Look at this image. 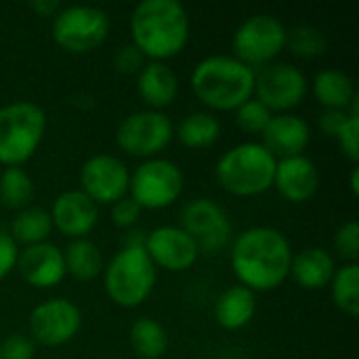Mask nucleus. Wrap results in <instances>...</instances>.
<instances>
[{
    "label": "nucleus",
    "mask_w": 359,
    "mask_h": 359,
    "mask_svg": "<svg viewBox=\"0 0 359 359\" xmlns=\"http://www.w3.org/2000/svg\"><path fill=\"white\" fill-rule=\"evenodd\" d=\"M292 250L286 236L273 227H250L231 246V269L240 286L252 292H269L290 276Z\"/></svg>",
    "instance_id": "1"
},
{
    "label": "nucleus",
    "mask_w": 359,
    "mask_h": 359,
    "mask_svg": "<svg viewBox=\"0 0 359 359\" xmlns=\"http://www.w3.org/2000/svg\"><path fill=\"white\" fill-rule=\"evenodd\" d=\"M133 44L149 61L177 57L189 40V15L179 0H143L130 15Z\"/></svg>",
    "instance_id": "2"
},
{
    "label": "nucleus",
    "mask_w": 359,
    "mask_h": 359,
    "mask_svg": "<svg viewBox=\"0 0 359 359\" xmlns=\"http://www.w3.org/2000/svg\"><path fill=\"white\" fill-rule=\"evenodd\" d=\"M191 88L206 107L215 111H236L255 97V69L233 55H212L194 67Z\"/></svg>",
    "instance_id": "3"
},
{
    "label": "nucleus",
    "mask_w": 359,
    "mask_h": 359,
    "mask_svg": "<svg viewBox=\"0 0 359 359\" xmlns=\"http://www.w3.org/2000/svg\"><path fill=\"white\" fill-rule=\"evenodd\" d=\"M278 160L261 143H240L225 151L215 168L219 185L238 198H255L273 187Z\"/></svg>",
    "instance_id": "4"
},
{
    "label": "nucleus",
    "mask_w": 359,
    "mask_h": 359,
    "mask_svg": "<svg viewBox=\"0 0 359 359\" xmlns=\"http://www.w3.org/2000/svg\"><path fill=\"white\" fill-rule=\"evenodd\" d=\"M46 130L42 107L29 101H15L0 107V164L21 166L40 147Z\"/></svg>",
    "instance_id": "5"
},
{
    "label": "nucleus",
    "mask_w": 359,
    "mask_h": 359,
    "mask_svg": "<svg viewBox=\"0 0 359 359\" xmlns=\"http://www.w3.org/2000/svg\"><path fill=\"white\" fill-rule=\"evenodd\" d=\"M156 278V265L145 248H122L105 269V292L118 307L135 309L149 299Z\"/></svg>",
    "instance_id": "6"
},
{
    "label": "nucleus",
    "mask_w": 359,
    "mask_h": 359,
    "mask_svg": "<svg viewBox=\"0 0 359 359\" xmlns=\"http://www.w3.org/2000/svg\"><path fill=\"white\" fill-rule=\"evenodd\" d=\"M284 48L286 27L278 17L267 13L248 17L233 34V57L255 72L273 63Z\"/></svg>",
    "instance_id": "7"
},
{
    "label": "nucleus",
    "mask_w": 359,
    "mask_h": 359,
    "mask_svg": "<svg viewBox=\"0 0 359 359\" xmlns=\"http://www.w3.org/2000/svg\"><path fill=\"white\" fill-rule=\"evenodd\" d=\"M109 34V17L103 8L90 4H74L57 13L53 19L55 42L74 55L99 48Z\"/></svg>",
    "instance_id": "8"
},
{
    "label": "nucleus",
    "mask_w": 359,
    "mask_h": 359,
    "mask_svg": "<svg viewBox=\"0 0 359 359\" xmlns=\"http://www.w3.org/2000/svg\"><path fill=\"white\" fill-rule=\"evenodd\" d=\"M183 183V172L175 162L164 158H151L145 160L130 175L128 191L141 210H162L179 200Z\"/></svg>",
    "instance_id": "9"
},
{
    "label": "nucleus",
    "mask_w": 359,
    "mask_h": 359,
    "mask_svg": "<svg viewBox=\"0 0 359 359\" xmlns=\"http://www.w3.org/2000/svg\"><path fill=\"white\" fill-rule=\"evenodd\" d=\"M175 137V128L170 118L164 111L143 109L126 116L118 130L116 143L118 147L135 158L151 160L160 151H164Z\"/></svg>",
    "instance_id": "10"
},
{
    "label": "nucleus",
    "mask_w": 359,
    "mask_h": 359,
    "mask_svg": "<svg viewBox=\"0 0 359 359\" xmlns=\"http://www.w3.org/2000/svg\"><path fill=\"white\" fill-rule=\"evenodd\" d=\"M181 229L194 240L200 255H219L233 236L227 212L208 198H196L181 210Z\"/></svg>",
    "instance_id": "11"
},
{
    "label": "nucleus",
    "mask_w": 359,
    "mask_h": 359,
    "mask_svg": "<svg viewBox=\"0 0 359 359\" xmlns=\"http://www.w3.org/2000/svg\"><path fill=\"white\" fill-rule=\"evenodd\" d=\"M305 74L290 63H269L255 72V99L261 101L271 114H286L303 103L307 95Z\"/></svg>",
    "instance_id": "12"
},
{
    "label": "nucleus",
    "mask_w": 359,
    "mask_h": 359,
    "mask_svg": "<svg viewBox=\"0 0 359 359\" xmlns=\"http://www.w3.org/2000/svg\"><path fill=\"white\" fill-rule=\"evenodd\" d=\"M80 183H82V191L97 206L116 204L128 194L130 172L120 158L99 154L84 162L80 170Z\"/></svg>",
    "instance_id": "13"
},
{
    "label": "nucleus",
    "mask_w": 359,
    "mask_h": 359,
    "mask_svg": "<svg viewBox=\"0 0 359 359\" xmlns=\"http://www.w3.org/2000/svg\"><path fill=\"white\" fill-rule=\"evenodd\" d=\"M82 326L80 309L67 299H50L40 303L29 316V332L44 347H61L69 343Z\"/></svg>",
    "instance_id": "14"
},
{
    "label": "nucleus",
    "mask_w": 359,
    "mask_h": 359,
    "mask_svg": "<svg viewBox=\"0 0 359 359\" xmlns=\"http://www.w3.org/2000/svg\"><path fill=\"white\" fill-rule=\"evenodd\" d=\"M145 252L156 267L166 271H187L198 261L200 250L194 240L175 225H162L147 233L145 238Z\"/></svg>",
    "instance_id": "15"
},
{
    "label": "nucleus",
    "mask_w": 359,
    "mask_h": 359,
    "mask_svg": "<svg viewBox=\"0 0 359 359\" xmlns=\"http://www.w3.org/2000/svg\"><path fill=\"white\" fill-rule=\"evenodd\" d=\"M48 215L59 233L72 240H82L95 229L99 221V206L82 189H72L63 191L55 200Z\"/></svg>",
    "instance_id": "16"
},
{
    "label": "nucleus",
    "mask_w": 359,
    "mask_h": 359,
    "mask_svg": "<svg viewBox=\"0 0 359 359\" xmlns=\"http://www.w3.org/2000/svg\"><path fill=\"white\" fill-rule=\"evenodd\" d=\"M15 267L23 282L34 288H53L65 278L63 252L50 242L27 246L19 252Z\"/></svg>",
    "instance_id": "17"
},
{
    "label": "nucleus",
    "mask_w": 359,
    "mask_h": 359,
    "mask_svg": "<svg viewBox=\"0 0 359 359\" xmlns=\"http://www.w3.org/2000/svg\"><path fill=\"white\" fill-rule=\"evenodd\" d=\"M273 185L280 191V196L286 198L288 202L305 204L318 194V187H320L318 166L307 156L278 160Z\"/></svg>",
    "instance_id": "18"
},
{
    "label": "nucleus",
    "mask_w": 359,
    "mask_h": 359,
    "mask_svg": "<svg viewBox=\"0 0 359 359\" xmlns=\"http://www.w3.org/2000/svg\"><path fill=\"white\" fill-rule=\"evenodd\" d=\"M309 139H311L309 124L303 118L292 114H278L267 124L261 145L276 160H284V158L303 156V151L309 145Z\"/></svg>",
    "instance_id": "19"
},
{
    "label": "nucleus",
    "mask_w": 359,
    "mask_h": 359,
    "mask_svg": "<svg viewBox=\"0 0 359 359\" xmlns=\"http://www.w3.org/2000/svg\"><path fill=\"white\" fill-rule=\"evenodd\" d=\"M137 93L149 109L162 111L177 99L179 78L166 63L149 61L137 74Z\"/></svg>",
    "instance_id": "20"
},
{
    "label": "nucleus",
    "mask_w": 359,
    "mask_h": 359,
    "mask_svg": "<svg viewBox=\"0 0 359 359\" xmlns=\"http://www.w3.org/2000/svg\"><path fill=\"white\" fill-rule=\"evenodd\" d=\"M334 271H337V265H334L332 255L318 246L297 252L290 263V276L305 290L326 288L332 282Z\"/></svg>",
    "instance_id": "21"
},
{
    "label": "nucleus",
    "mask_w": 359,
    "mask_h": 359,
    "mask_svg": "<svg viewBox=\"0 0 359 359\" xmlns=\"http://www.w3.org/2000/svg\"><path fill=\"white\" fill-rule=\"evenodd\" d=\"M257 313V297L244 286H231L217 299L215 318L217 324L225 330H240L252 322Z\"/></svg>",
    "instance_id": "22"
},
{
    "label": "nucleus",
    "mask_w": 359,
    "mask_h": 359,
    "mask_svg": "<svg viewBox=\"0 0 359 359\" xmlns=\"http://www.w3.org/2000/svg\"><path fill=\"white\" fill-rule=\"evenodd\" d=\"M313 95L326 109H347L358 99L353 80L341 69H322L313 78Z\"/></svg>",
    "instance_id": "23"
},
{
    "label": "nucleus",
    "mask_w": 359,
    "mask_h": 359,
    "mask_svg": "<svg viewBox=\"0 0 359 359\" xmlns=\"http://www.w3.org/2000/svg\"><path fill=\"white\" fill-rule=\"evenodd\" d=\"M53 231V221L48 210L38 206H27L17 212V217L11 223V238L15 244L36 246L48 242Z\"/></svg>",
    "instance_id": "24"
},
{
    "label": "nucleus",
    "mask_w": 359,
    "mask_h": 359,
    "mask_svg": "<svg viewBox=\"0 0 359 359\" xmlns=\"http://www.w3.org/2000/svg\"><path fill=\"white\" fill-rule=\"evenodd\" d=\"M63 261H65V273H69L78 282L95 280L103 271V255L99 246L86 238L74 240L65 248Z\"/></svg>",
    "instance_id": "25"
},
{
    "label": "nucleus",
    "mask_w": 359,
    "mask_h": 359,
    "mask_svg": "<svg viewBox=\"0 0 359 359\" xmlns=\"http://www.w3.org/2000/svg\"><path fill=\"white\" fill-rule=\"evenodd\" d=\"M177 137L189 149H206L219 141L221 122L208 111H194L179 122Z\"/></svg>",
    "instance_id": "26"
},
{
    "label": "nucleus",
    "mask_w": 359,
    "mask_h": 359,
    "mask_svg": "<svg viewBox=\"0 0 359 359\" xmlns=\"http://www.w3.org/2000/svg\"><path fill=\"white\" fill-rule=\"evenodd\" d=\"M130 347L141 359H160L168 349V334L156 320L141 318L130 326Z\"/></svg>",
    "instance_id": "27"
},
{
    "label": "nucleus",
    "mask_w": 359,
    "mask_h": 359,
    "mask_svg": "<svg viewBox=\"0 0 359 359\" xmlns=\"http://www.w3.org/2000/svg\"><path fill=\"white\" fill-rule=\"evenodd\" d=\"M34 198V183L21 166H8L0 175V202L11 210H23Z\"/></svg>",
    "instance_id": "28"
},
{
    "label": "nucleus",
    "mask_w": 359,
    "mask_h": 359,
    "mask_svg": "<svg viewBox=\"0 0 359 359\" xmlns=\"http://www.w3.org/2000/svg\"><path fill=\"white\" fill-rule=\"evenodd\" d=\"M332 301L337 307L351 316L358 318L359 313V265L358 263H345L341 269L334 271L332 276Z\"/></svg>",
    "instance_id": "29"
},
{
    "label": "nucleus",
    "mask_w": 359,
    "mask_h": 359,
    "mask_svg": "<svg viewBox=\"0 0 359 359\" xmlns=\"http://www.w3.org/2000/svg\"><path fill=\"white\" fill-rule=\"evenodd\" d=\"M286 46L297 57L313 59V57H320L326 53L328 40L313 25H297L292 29H286Z\"/></svg>",
    "instance_id": "30"
},
{
    "label": "nucleus",
    "mask_w": 359,
    "mask_h": 359,
    "mask_svg": "<svg viewBox=\"0 0 359 359\" xmlns=\"http://www.w3.org/2000/svg\"><path fill=\"white\" fill-rule=\"evenodd\" d=\"M271 118H273V114L255 97L236 109V124L248 135H263L267 124L271 122Z\"/></svg>",
    "instance_id": "31"
},
{
    "label": "nucleus",
    "mask_w": 359,
    "mask_h": 359,
    "mask_svg": "<svg viewBox=\"0 0 359 359\" xmlns=\"http://www.w3.org/2000/svg\"><path fill=\"white\" fill-rule=\"evenodd\" d=\"M334 248L339 257L347 263H358L359 259V225L358 221L345 223L334 236Z\"/></svg>",
    "instance_id": "32"
},
{
    "label": "nucleus",
    "mask_w": 359,
    "mask_h": 359,
    "mask_svg": "<svg viewBox=\"0 0 359 359\" xmlns=\"http://www.w3.org/2000/svg\"><path fill=\"white\" fill-rule=\"evenodd\" d=\"M349 114V111H347ZM337 141L343 149V154L351 160V162H358L359 158V116L355 114H349V120L347 124L341 128V133L337 135Z\"/></svg>",
    "instance_id": "33"
},
{
    "label": "nucleus",
    "mask_w": 359,
    "mask_h": 359,
    "mask_svg": "<svg viewBox=\"0 0 359 359\" xmlns=\"http://www.w3.org/2000/svg\"><path fill=\"white\" fill-rule=\"evenodd\" d=\"M34 353V341L23 334H13L0 343V359H32Z\"/></svg>",
    "instance_id": "34"
},
{
    "label": "nucleus",
    "mask_w": 359,
    "mask_h": 359,
    "mask_svg": "<svg viewBox=\"0 0 359 359\" xmlns=\"http://www.w3.org/2000/svg\"><path fill=\"white\" fill-rule=\"evenodd\" d=\"M111 206H114V208H111V221H114L116 227H120V229H130V227L139 221L141 208H139V204H137L130 196L118 200V202L111 204Z\"/></svg>",
    "instance_id": "35"
},
{
    "label": "nucleus",
    "mask_w": 359,
    "mask_h": 359,
    "mask_svg": "<svg viewBox=\"0 0 359 359\" xmlns=\"http://www.w3.org/2000/svg\"><path fill=\"white\" fill-rule=\"evenodd\" d=\"M143 61H145L143 53L135 44H126V46L118 48V53L114 57V67L120 74H139L141 67L145 65Z\"/></svg>",
    "instance_id": "36"
},
{
    "label": "nucleus",
    "mask_w": 359,
    "mask_h": 359,
    "mask_svg": "<svg viewBox=\"0 0 359 359\" xmlns=\"http://www.w3.org/2000/svg\"><path fill=\"white\" fill-rule=\"evenodd\" d=\"M19 248L13 242V238L4 231H0V280H4L17 265Z\"/></svg>",
    "instance_id": "37"
},
{
    "label": "nucleus",
    "mask_w": 359,
    "mask_h": 359,
    "mask_svg": "<svg viewBox=\"0 0 359 359\" xmlns=\"http://www.w3.org/2000/svg\"><path fill=\"white\" fill-rule=\"evenodd\" d=\"M347 120H349L347 109H326V111L322 114V118H320V126H322V130H324L326 135H330V137L337 139V135H339L341 128L347 124Z\"/></svg>",
    "instance_id": "38"
},
{
    "label": "nucleus",
    "mask_w": 359,
    "mask_h": 359,
    "mask_svg": "<svg viewBox=\"0 0 359 359\" xmlns=\"http://www.w3.org/2000/svg\"><path fill=\"white\" fill-rule=\"evenodd\" d=\"M29 6H32L36 13L44 15V17H50L55 11H59V2H57V0H34Z\"/></svg>",
    "instance_id": "39"
},
{
    "label": "nucleus",
    "mask_w": 359,
    "mask_h": 359,
    "mask_svg": "<svg viewBox=\"0 0 359 359\" xmlns=\"http://www.w3.org/2000/svg\"><path fill=\"white\" fill-rule=\"evenodd\" d=\"M351 191H353V196H358V194H359V187H358V168H353V172H351Z\"/></svg>",
    "instance_id": "40"
}]
</instances>
